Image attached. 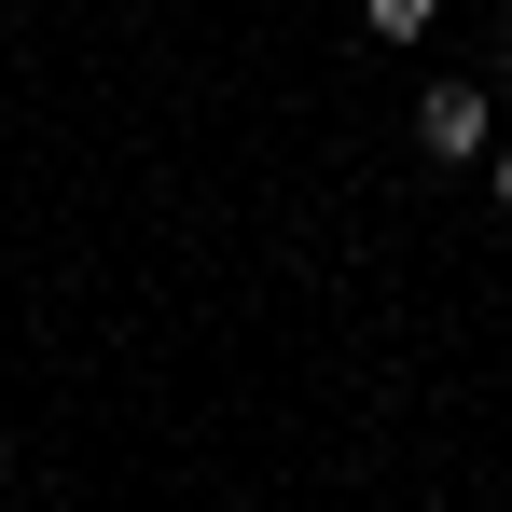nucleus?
Listing matches in <instances>:
<instances>
[{
    "instance_id": "f257e3e1",
    "label": "nucleus",
    "mask_w": 512,
    "mask_h": 512,
    "mask_svg": "<svg viewBox=\"0 0 512 512\" xmlns=\"http://www.w3.org/2000/svg\"><path fill=\"white\" fill-rule=\"evenodd\" d=\"M416 153L485 167V84H429V97H416Z\"/></svg>"
},
{
    "instance_id": "f03ea898",
    "label": "nucleus",
    "mask_w": 512,
    "mask_h": 512,
    "mask_svg": "<svg viewBox=\"0 0 512 512\" xmlns=\"http://www.w3.org/2000/svg\"><path fill=\"white\" fill-rule=\"evenodd\" d=\"M360 14H374V42H416L429 28V0H360Z\"/></svg>"
},
{
    "instance_id": "7ed1b4c3",
    "label": "nucleus",
    "mask_w": 512,
    "mask_h": 512,
    "mask_svg": "<svg viewBox=\"0 0 512 512\" xmlns=\"http://www.w3.org/2000/svg\"><path fill=\"white\" fill-rule=\"evenodd\" d=\"M485 180H499V208H512V153H485Z\"/></svg>"
}]
</instances>
